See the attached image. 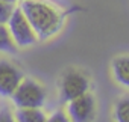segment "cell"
<instances>
[{
    "label": "cell",
    "mask_w": 129,
    "mask_h": 122,
    "mask_svg": "<svg viewBox=\"0 0 129 122\" xmlns=\"http://www.w3.org/2000/svg\"><path fill=\"white\" fill-rule=\"evenodd\" d=\"M90 89V82L87 76L78 70H69L64 72L61 83H59V92H61V100L66 102L87 94Z\"/></svg>",
    "instance_id": "277c9868"
},
{
    "label": "cell",
    "mask_w": 129,
    "mask_h": 122,
    "mask_svg": "<svg viewBox=\"0 0 129 122\" xmlns=\"http://www.w3.org/2000/svg\"><path fill=\"white\" fill-rule=\"evenodd\" d=\"M2 2H9V3H15L17 0H2Z\"/></svg>",
    "instance_id": "5bb4252c"
},
{
    "label": "cell",
    "mask_w": 129,
    "mask_h": 122,
    "mask_svg": "<svg viewBox=\"0 0 129 122\" xmlns=\"http://www.w3.org/2000/svg\"><path fill=\"white\" fill-rule=\"evenodd\" d=\"M21 80L23 72L18 66L8 60H0V98H11Z\"/></svg>",
    "instance_id": "5b68a950"
},
{
    "label": "cell",
    "mask_w": 129,
    "mask_h": 122,
    "mask_svg": "<svg viewBox=\"0 0 129 122\" xmlns=\"http://www.w3.org/2000/svg\"><path fill=\"white\" fill-rule=\"evenodd\" d=\"M12 116L14 114L9 110H2V112H0V120H8V122H11V120H14Z\"/></svg>",
    "instance_id": "4fadbf2b"
},
{
    "label": "cell",
    "mask_w": 129,
    "mask_h": 122,
    "mask_svg": "<svg viewBox=\"0 0 129 122\" xmlns=\"http://www.w3.org/2000/svg\"><path fill=\"white\" fill-rule=\"evenodd\" d=\"M114 118L118 122H129V96H123L115 102Z\"/></svg>",
    "instance_id": "30bf717a"
},
{
    "label": "cell",
    "mask_w": 129,
    "mask_h": 122,
    "mask_svg": "<svg viewBox=\"0 0 129 122\" xmlns=\"http://www.w3.org/2000/svg\"><path fill=\"white\" fill-rule=\"evenodd\" d=\"M20 9L35 30L38 39L55 36L64 26L62 12L46 0H23Z\"/></svg>",
    "instance_id": "6da1fadb"
},
{
    "label": "cell",
    "mask_w": 129,
    "mask_h": 122,
    "mask_svg": "<svg viewBox=\"0 0 129 122\" xmlns=\"http://www.w3.org/2000/svg\"><path fill=\"white\" fill-rule=\"evenodd\" d=\"M67 113L70 116L72 120L75 122H87L91 120L94 113H96V102L93 95H90L88 92L69 101L67 106Z\"/></svg>",
    "instance_id": "8992f818"
},
{
    "label": "cell",
    "mask_w": 129,
    "mask_h": 122,
    "mask_svg": "<svg viewBox=\"0 0 129 122\" xmlns=\"http://www.w3.org/2000/svg\"><path fill=\"white\" fill-rule=\"evenodd\" d=\"M8 29L14 38L15 45L18 47H30L38 41V36L35 30L32 29L30 23L27 21L26 15L20 8H15L9 21H8Z\"/></svg>",
    "instance_id": "3957f363"
},
{
    "label": "cell",
    "mask_w": 129,
    "mask_h": 122,
    "mask_svg": "<svg viewBox=\"0 0 129 122\" xmlns=\"http://www.w3.org/2000/svg\"><path fill=\"white\" fill-rule=\"evenodd\" d=\"M15 119L20 122H44L46 114L38 107H21L17 108Z\"/></svg>",
    "instance_id": "ba28073f"
},
{
    "label": "cell",
    "mask_w": 129,
    "mask_h": 122,
    "mask_svg": "<svg viewBox=\"0 0 129 122\" xmlns=\"http://www.w3.org/2000/svg\"><path fill=\"white\" fill-rule=\"evenodd\" d=\"M12 102L17 108L21 107H38L41 108L46 102V89L32 78H23L14 94L11 95Z\"/></svg>",
    "instance_id": "7a4b0ae2"
},
{
    "label": "cell",
    "mask_w": 129,
    "mask_h": 122,
    "mask_svg": "<svg viewBox=\"0 0 129 122\" xmlns=\"http://www.w3.org/2000/svg\"><path fill=\"white\" fill-rule=\"evenodd\" d=\"M14 3L9 2H2L0 0V24H8L12 12H14Z\"/></svg>",
    "instance_id": "8fae6325"
},
{
    "label": "cell",
    "mask_w": 129,
    "mask_h": 122,
    "mask_svg": "<svg viewBox=\"0 0 129 122\" xmlns=\"http://www.w3.org/2000/svg\"><path fill=\"white\" fill-rule=\"evenodd\" d=\"M0 51L3 53H15L17 47L14 42V38L6 27V24H0Z\"/></svg>",
    "instance_id": "9c48e42d"
},
{
    "label": "cell",
    "mask_w": 129,
    "mask_h": 122,
    "mask_svg": "<svg viewBox=\"0 0 129 122\" xmlns=\"http://www.w3.org/2000/svg\"><path fill=\"white\" fill-rule=\"evenodd\" d=\"M112 74L118 84L129 88V56H120L112 62Z\"/></svg>",
    "instance_id": "52a82bcc"
},
{
    "label": "cell",
    "mask_w": 129,
    "mask_h": 122,
    "mask_svg": "<svg viewBox=\"0 0 129 122\" xmlns=\"http://www.w3.org/2000/svg\"><path fill=\"white\" fill-rule=\"evenodd\" d=\"M50 120L52 122H66L67 120V118H66V113H64V112H55L52 116H50Z\"/></svg>",
    "instance_id": "7c38bea8"
}]
</instances>
